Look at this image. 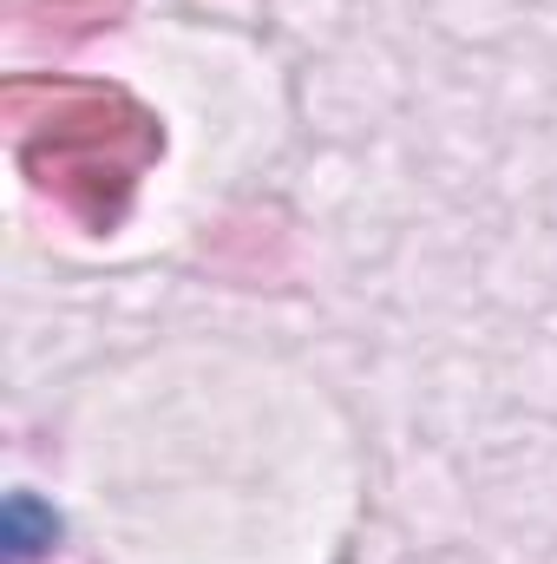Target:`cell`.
I'll list each match as a JSON object with an SVG mask.
<instances>
[{"mask_svg": "<svg viewBox=\"0 0 557 564\" xmlns=\"http://www.w3.org/2000/svg\"><path fill=\"white\" fill-rule=\"evenodd\" d=\"M53 539H59V519H53V512H46L33 492H20V499L7 506V558L26 564L33 552H46Z\"/></svg>", "mask_w": 557, "mask_h": 564, "instance_id": "6da1fadb", "label": "cell"}]
</instances>
